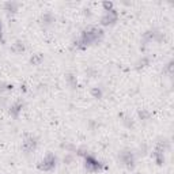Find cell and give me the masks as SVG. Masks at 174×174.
Returning a JSON list of instances; mask_svg holds the SVG:
<instances>
[{
	"label": "cell",
	"mask_w": 174,
	"mask_h": 174,
	"mask_svg": "<svg viewBox=\"0 0 174 174\" xmlns=\"http://www.w3.org/2000/svg\"><path fill=\"white\" fill-rule=\"evenodd\" d=\"M44 165V169H50V167H53V163H55V159H53L52 157H48V159H45V162H42Z\"/></svg>",
	"instance_id": "obj_1"
}]
</instances>
